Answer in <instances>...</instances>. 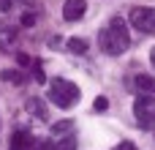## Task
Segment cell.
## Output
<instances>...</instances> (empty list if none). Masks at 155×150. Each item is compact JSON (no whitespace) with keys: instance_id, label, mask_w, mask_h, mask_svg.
Instances as JSON below:
<instances>
[{"instance_id":"1","label":"cell","mask_w":155,"mask_h":150,"mask_svg":"<svg viewBox=\"0 0 155 150\" xmlns=\"http://www.w3.org/2000/svg\"><path fill=\"white\" fill-rule=\"evenodd\" d=\"M98 46H101L106 55H112V57L128 52L131 36H128V27H125V19H123V16H112V19H109V25L98 33Z\"/></svg>"},{"instance_id":"2","label":"cell","mask_w":155,"mask_h":150,"mask_svg":"<svg viewBox=\"0 0 155 150\" xmlns=\"http://www.w3.org/2000/svg\"><path fill=\"white\" fill-rule=\"evenodd\" d=\"M79 98H82V93H79V87H76L74 82L60 79V77L49 82V101H52L54 107H60V109H71Z\"/></svg>"},{"instance_id":"3","label":"cell","mask_w":155,"mask_h":150,"mask_svg":"<svg viewBox=\"0 0 155 150\" xmlns=\"http://www.w3.org/2000/svg\"><path fill=\"white\" fill-rule=\"evenodd\" d=\"M134 115L142 128H155V96H136L134 101Z\"/></svg>"},{"instance_id":"4","label":"cell","mask_w":155,"mask_h":150,"mask_svg":"<svg viewBox=\"0 0 155 150\" xmlns=\"http://www.w3.org/2000/svg\"><path fill=\"white\" fill-rule=\"evenodd\" d=\"M131 27H136L144 36H155V8H134L131 11Z\"/></svg>"},{"instance_id":"5","label":"cell","mask_w":155,"mask_h":150,"mask_svg":"<svg viewBox=\"0 0 155 150\" xmlns=\"http://www.w3.org/2000/svg\"><path fill=\"white\" fill-rule=\"evenodd\" d=\"M84 11H87V0H65V5H63V19H65V22H76V19L84 16Z\"/></svg>"},{"instance_id":"6","label":"cell","mask_w":155,"mask_h":150,"mask_svg":"<svg viewBox=\"0 0 155 150\" xmlns=\"http://www.w3.org/2000/svg\"><path fill=\"white\" fill-rule=\"evenodd\" d=\"M30 148H33V137L27 131H16L8 142V150H30Z\"/></svg>"},{"instance_id":"7","label":"cell","mask_w":155,"mask_h":150,"mask_svg":"<svg viewBox=\"0 0 155 150\" xmlns=\"http://www.w3.org/2000/svg\"><path fill=\"white\" fill-rule=\"evenodd\" d=\"M74 126H76V123H74L71 118L52 123V137H54V142H57V139H63V137H68V134H74Z\"/></svg>"},{"instance_id":"8","label":"cell","mask_w":155,"mask_h":150,"mask_svg":"<svg viewBox=\"0 0 155 150\" xmlns=\"http://www.w3.org/2000/svg\"><path fill=\"white\" fill-rule=\"evenodd\" d=\"M25 107H27V112H33V115H35L38 120H46V118H49V112H46V104H44V101H41L38 96L27 98V101H25Z\"/></svg>"},{"instance_id":"9","label":"cell","mask_w":155,"mask_h":150,"mask_svg":"<svg viewBox=\"0 0 155 150\" xmlns=\"http://www.w3.org/2000/svg\"><path fill=\"white\" fill-rule=\"evenodd\" d=\"M136 87H139L142 96H153L155 93V77H150V74H139V77H136Z\"/></svg>"},{"instance_id":"10","label":"cell","mask_w":155,"mask_h":150,"mask_svg":"<svg viewBox=\"0 0 155 150\" xmlns=\"http://www.w3.org/2000/svg\"><path fill=\"white\" fill-rule=\"evenodd\" d=\"M14 41H16V27H11V25H0V49H11Z\"/></svg>"},{"instance_id":"11","label":"cell","mask_w":155,"mask_h":150,"mask_svg":"<svg viewBox=\"0 0 155 150\" xmlns=\"http://www.w3.org/2000/svg\"><path fill=\"white\" fill-rule=\"evenodd\" d=\"M65 46H68V52H74V55H84V52H87V41H84V38H68Z\"/></svg>"},{"instance_id":"12","label":"cell","mask_w":155,"mask_h":150,"mask_svg":"<svg viewBox=\"0 0 155 150\" xmlns=\"http://www.w3.org/2000/svg\"><path fill=\"white\" fill-rule=\"evenodd\" d=\"M52 150H76V134H68V137L57 139Z\"/></svg>"},{"instance_id":"13","label":"cell","mask_w":155,"mask_h":150,"mask_svg":"<svg viewBox=\"0 0 155 150\" xmlns=\"http://www.w3.org/2000/svg\"><path fill=\"white\" fill-rule=\"evenodd\" d=\"M3 79H5V82H14V85H22V82H25V74L16 71V68H14V71L8 68V71H3Z\"/></svg>"},{"instance_id":"14","label":"cell","mask_w":155,"mask_h":150,"mask_svg":"<svg viewBox=\"0 0 155 150\" xmlns=\"http://www.w3.org/2000/svg\"><path fill=\"white\" fill-rule=\"evenodd\" d=\"M93 109H95V112H106V109H109V101H106L104 96H98V98L93 101Z\"/></svg>"},{"instance_id":"15","label":"cell","mask_w":155,"mask_h":150,"mask_svg":"<svg viewBox=\"0 0 155 150\" xmlns=\"http://www.w3.org/2000/svg\"><path fill=\"white\" fill-rule=\"evenodd\" d=\"M22 25H25V27L35 25V14H25V16H22Z\"/></svg>"},{"instance_id":"16","label":"cell","mask_w":155,"mask_h":150,"mask_svg":"<svg viewBox=\"0 0 155 150\" xmlns=\"http://www.w3.org/2000/svg\"><path fill=\"white\" fill-rule=\"evenodd\" d=\"M33 77H35V82H46V77H44L41 66H35V68H33Z\"/></svg>"},{"instance_id":"17","label":"cell","mask_w":155,"mask_h":150,"mask_svg":"<svg viewBox=\"0 0 155 150\" xmlns=\"http://www.w3.org/2000/svg\"><path fill=\"white\" fill-rule=\"evenodd\" d=\"M11 8H14V0H0V14H5Z\"/></svg>"},{"instance_id":"18","label":"cell","mask_w":155,"mask_h":150,"mask_svg":"<svg viewBox=\"0 0 155 150\" xmlns=\"http://www.w3.org/2000/svg\"><path fill=\"white\" fill-rule=\"evenodd\" d=\"M16 63H19V66H30V57H27L25 52H19V55H16Z\"/></svg>"},{"instance_id":"19","label":"cell","mask_w":155,"mask_h":150,"mask_svg":"<svg viewBox=\"0 0 155 150\" xmlns=\"http://www.w3.org/2000/svg\"><path fill=\"white\" fill-rule=\"evenodd\" d=\"M114 150H136V145H134V142H120Z\"/></svg>"},{"instance_id":"20","label":"cell","mask_w":155,"mask_h":150,"mask_svg":"<svg viewBox=\"0 0 155 150\" xmlns=\"http://www.w3.org/2000/svg\"><path fill=\"white\" fill-rule=\"evenodd\" d=\"M150 63H153V66H155V46H153V49H150Z\"/></svg>"}]
</instances>
